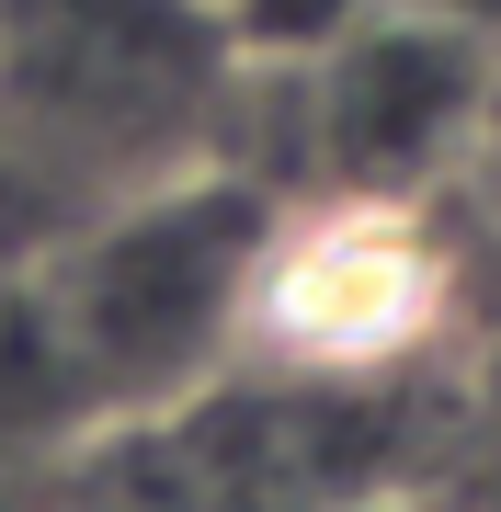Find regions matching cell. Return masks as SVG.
<instances>
[{
	"mask_svg": "<svg viewBox=\"0 0 501 512\" xmlns=\"http://www.w3.org/2000/svg\"><path fill=\"white\" fill-rule=\"evenodd\" d=\"M80 433H103L92 376H80L69 330L46 308L35 262H23V274H0V456H57Z\"/></svg>",
	"mask_w": 501,
	"mask_h": 512,
	"instance_id": "5b68a950",
	"label": "cell"
},
{
	"mask_svg": "<svg viewBox=\"0 0 501 512\" xmlns=\"http://www.w3.org/2000/svg\"><path fill=\"white\" fill-rule=\"evenodd\" d=\"M262 239H274L262 183H240V171H149L69 251L35 262L103 421H171L240 353Z\"/></svg>",
	"mask_w": 501,
	"mask_h": 512,
	"instance_id": "6da1fadb",
	"label": "cell"
},
{
	"mask_svg": "<svg viewBox=\"0 0 501 512\" xmlns=\"http://www.w3.org/2000/svg\"><path fill=\"white\" fill-rule=\"evenodd\" d=\"M308 137L331 160V194H422L433 171L467 148L490 92V35L433 23L410 0H376L353 35H331L308 57Z\"/></svg>",
	"mask_w": 501,
	"mask_h": 512,
	"instance_id": "277c9868",
	"label": "cell"
},
{
	"mask_svg": "<svg viewBox=\"0 0 501 512\" xmlns=\"http://www.w3.org/2000/svg\"><path fill=\"white\" fill-rule=\"evenodd\" d=\"M433 308H445V274H433L410 205L331 194L308 217H274V239L251 262L240 353H274L297 376H376L433 330Z\"/></svg>",
	"mask_w": 501,
	"mask_h": 512,
	"instance_id": "3957f363",
	"label": "cell"
},
{
	"mask_svg": "<svg viewBox=\"0 0 501 512\" xmlns=\"http://www.w3.org/2000/svg\"><path fill=\"white\" fill-rule=\"evenodd\" d=\"M410 12H433V23H467V35H501V0H410Z\"/></svg>",
	"mask_w": 501,
	"mask_h": 512,
	"instance_id": "8992f818",
	"label": "cell"
},
{
	"mask_svg": "<svg viewBox=\"0 0 501 512\" xmlns=\"http://www.w3.org/2000/svg\"><path fill=\"white\" fill-rule=\"evenodd\" d=\"M228 69L217 0H0V114L57 148L149 160Z\"/></svg>",
	"mask_w": 501,
	"mask_h": 512,
	"instance_id": "7a4b0ae2",
	"label": "cell"
}]
</instances>
